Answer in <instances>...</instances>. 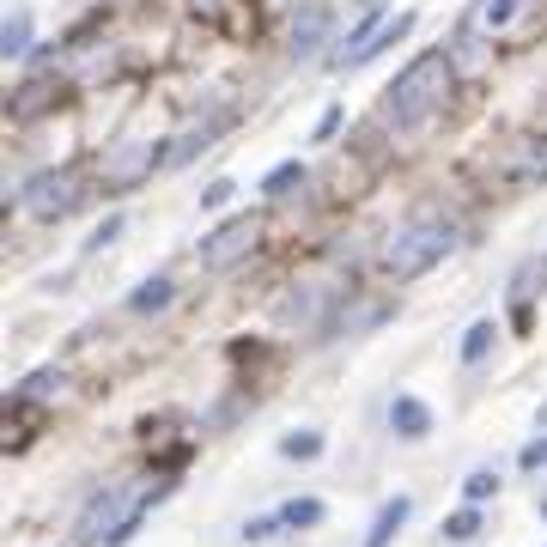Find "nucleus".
<instances>
[{"mask_svg": "<svg viewBox=\"0 0 547 547\" xmlns=\"http://www.w3.org/2000/svg\"><path fill=\"white\" fill-rule=\"evenodd\" d=\"M450 86H456V61L444 55V49H420L396 80H389V92H383V116L396 122V128H420L444 98H450Z\"/></svg>", "mask_w": 547, "mask_h": 547, "instance_id": "1", "label": "nucleus"}, {"mask_svg": "<svg viewBox=\"0 0 547 547\" xmlns=\"http://www.w3.org/2000/svg\"><path fill=\"white\" fill-rule=\"evenodd\" d=\"M456 250V225L450 219H414L402 231H389L383 244V274L389 280H420L426 268H438Z\"/></svg>", "mask_w": 547, "mask_h": 547, "instance_id": "2", "label": "nucleus"}, {"mask_svg": "<svg viewBox=\"0 0 547 547\" xmlns=\"http://www.w3.org/2000/svg\"><path fill=\"white\" fill-rule=\"evenodd\" d=\"M146 517V499L128 493V487H98L73 523V547H122Z\"/></svg>", "mask_w": 547, "mask_h": 547, "instance_id": "3", "label": "nucleus"}, {"mask_svg": "<svg viewBox=\"0 0 547 547\" xmlns=\"http://www.w3.org/2000/svg\"><path fill=\"white\" fill-rule=\"evenodd\" d=\"M80 177H73V171H37L25 189H19V213H31V219H43V225H55V219H67L73 207H80Z\"/></svg>", "mask_w": 547, "mask_h": 547, "instance_id": "4", "label": "nucleus"}, {"mask_svg": "<svg viewBox=\"0 0 547 547\" xmlns=\"http://www.w3.org/2000/svg\"><path fill=\"white\" fill-rule=\"evenodd\" d=\"M256 244H262V219L256 213H238V219H225L213 238H201V268L207 274H225V268H238Z\"/></svg>", "mask_w": 547, "mask_h": 547, "instance_id": "5", "label": "nucleus"}, {"mask_svg": "<svg viewBox=\"0 0 547 547\" xmlns=\"http://www.w3.org/2000/svg\"><path fill=\"white\" fill-rule=\"evenodd\" d=\"M159 165H171V146H159V140H122L110 159H104V183L110 189H134V183H146Z\"/></svg>", "mask_w": 547, "mask_h": 547, "instance_id": "6", "label": "nucleus"}, {"mask_svg": "<svg viewBox=\"0 0 547 547\" xmlns=\"http://www.w3.org/2000/svg\"><path fill=\"white\" fill-rule=\"evenodd\" d=\"M183 7H189L201 25L225 31L231 43H250V37H256V13H250V0H183Z\"/></svg>", "mask_w": 547, "mask_h": 547, "instance_id": "7", "label": "nucleus"}, {"mask_svg": "<svg viewBox=\"0 0 547 547\" xmlns=\"http://www.w3.org/2000/svg\"><path fill=\"white\" fill-rule=\"evenodd\" d=\"M323 43H329V7L317 0V7H304V13L292 19L286 49H292V61H310V55H323Z\"/></svg>", "mask_w": 547, "mask_h": 547, "instance_id": "8", "label": "nucleus"}, {"mask_svg": "<svg viewBox=\"0 0 547 547\" xmlns=\"http://www.w3.org/2000/svg\"><path fill=\"white\" fill-rule=\"evenodd\" d=\"M389 426H396V438L420 444V438L432 432V408H426L420 396H396V402H389Z\"/></svg>", "mask_w": 547, "mask_h": 547, "instance_id": "9", "label": "nucleus"}, {"mask_svg": "<svg viewBox=\"0 0 547 547\" xmlns=\"http://www.w3.org/2000/svg\"><path fill=\"white\" fill-rule=\"evenodd\" d=\"M61 98H67V86H61V80H25V86L13 92V116H19V122H31V116H43V110H49V104H61Z\"/></svg>", "mask_w": 547, "mask_h": 547, "instance_id": "10", "label": "nucleus"}, {"mask_svg": "<svg viewBox=\"0 0 547 547\" xmlns=\"http://www.w3.org/2000/svg\"><path fill=\"white\" fill-rule=\"evenodd\" d=\"M323 304H329V298H323L317 286H298V292L280 298V323H304V329H310V323L323 317Z\"/></svg>", "mask_w": 547, "mask_h": 547, "instance_id": "11", "label": "nucleus"}, {"mask_svg": "<svg viewBox=\"0 0 547 547\" xmlns=\"http://www.w3.org/2000/svg\"><path fill=\"white\" fill-rule=\"evenodd\" d=\"M408 511H414V499H408V493H396V499H389V505L377 511V523H371L365 547H389V541H396V529L408 523Z\"/></svg>", "mask_w": 547, "mask_h": 547, "instance_id": "12", "label": "nucleus"}, {"mask_svg": "<svg viewBox=\"0 0 547 547\" xmlns=\"http://www.w3.org/2000/svg\"><path fill=\"white\" fill-rule=\"evenodd\" d=\"M511 177H517V183H547V134H529V140H523Z\"/></svg>", "mask_w": 547, "mask_h": 547, "instance_id": "13", "label": "nucleus"}, {"mask_svg": "<svg viewBox=\"0 0 547 547\" xmlns=\"http://www.w3.org/2000/svg\"><path fill=\"white\" fill-rule=\"evenodd\" d=\"M13 396H19V402H37V408H43V402H61V396H67V377H61V371H31Z\"/></svg>", "mask_w": 547, "mask_h": 547, "instance_id": "14", "label": "nucleus"}, {"mask_svg": "<svg viewBox=\"0 0 547 547\" xmlns=\"http://www.w3.org/2000/svg\"><path fill=\"white\" fill-rule=\"evenodd\" d=\"M219 128H225V110H213L207 122H189V128L177 134V146H171V165H183L195 146H213V134H219Z\"/></svg>", "mask_w": 547, "mask_h": 547, "instance_id": "15", "label": "nucleus"}, {"mask_svg": "<svg viewBox=\"0 0 547 547\" xmlns=\"http://www.w3.org/2000/svg\"><path fill=\"white\" fill-rule=\"evenodd\" d=\"M304 183H310V171H304L298 159H286V165H274V171L262 177V195H268V201H286V195H298Z\"/></svg>", "mask_w": 547, "mask_h": 547, "instance_id": "16", "label": "nucleus"}, {"mask_svg": "<svg viewBox=\"0 0 547 547\" xmlns=\"http://www.w3.org/2000/svg\"><path fill=\"white\" fill-rule=\"evenodd\" d=\"M171 298H177V280H165V274H159V280H146L128 304L140 310V317H159V310H171Z\"/></svg>", "mask_w": 547, "mask_h": 547, "instance_id": "17", "label": "nucleus"}, {"mask_svg": "<svg viewBox=\"0 0 547 547\" xmlns=\"http://www.w3.org/2000/svg\"><path fill=\"white\" fill-rule=\"evenodd\" d=\"M274 517H280V529H317L329 511H323V499H286Z\"/></svg>", "mask_w": 547, "mask_h": 547, "instance_id": "18", "label": "nucleus"}, {"mask_svg": "<svg viewBox=\"0 0 547 547\" xmlns=\"http://www.w3.org/2000/svg\"><path fill=\"white\" fill-rule=\"evenodd\" d=\"M517 13H523V0H481V7H475V31H505Z\"/></svg>", "mask_w": 547, "mask_h": 547, "instance_id": "19", "label": "nucleus"}, {"mask_svg": "<svg viewBox=\"0 0 547 547\" xmlns=\"http://www.w3.org/2000/svg\"><path fill=\"white\" fill-rule=\"evenodd\" d=\"M493 335H499V323H493V317H481L475 329H468V335H462V365H481V359H487V347H493Z\"/></svg>", "mask_w": 547, "mask_h": 547, "instance_id": "20", "label": "nucleus"}, {"mask_svg": "<svg viewBox=\"0 0 547 547\" xmlns=\"http://www.w3.org/2000/svg\"><path fill=\"white\" fill-rule=\"evenodd\" d=\"M280 456H292V462H317V456H323V432H286V438H280Z\"/></svg>", "mask_w": 547, "mask_h": 547, "instance_id": "21", "label": "nucleus"}, {"mask_svg": "<svg viewBox=\"0 0 547 547\" xmlns=\"http://www.w3.org/2000/svg\"><path fill=\"white\" fill-rule=\"evenodd\" d=\"M475 535H481V511L475 505H462V511L444 517V541H475Z\"/></svg>", "mask_w": 547, "mask_h": 547, "instance_id": "22", "label": "nucleus"}, {"mask_svg": "<svg viewBox=\"0 0 547 547\" xmlns=\"http://www.w3.org/2000/svg\"><path fill=\"white\" fill-rule=\"evenodd\" d=\"M25 49H31V19L13 13L7 25H0V55H25Z\"/></svg>", "mask_w": 547, "mask_h": 547, "instance_id": "23", "label": "nucleus"}, {"mask_svg": "<svg viewBox=\"0 0 547 547\" xmlns=\"http://www.w3.org/2000/svg\"><path fill=\"white\" fill-rule=\"evenodd\" d=\"M493 493H499V475H493V468H475V475L462 481V499H468V505H481V499H493Z\"/></svg>", "mask_w": 547, "mask_h": 547, "instance_id": "24", "label": "nucleus"}, {"mask_svg": "<svg viewBox=\"0 0 547 547\" xmlns=\"http://www.w3.org/2000/svg\"><path fill=\"white\" fill-rule=\"evenodd\" d=\"M231 195H238V183H231V177H219V183H207V189H201V207L213 213V207H225Z\"/></svg>", "mask_w": 547, "mask_h": 547, "instance_id": "25", "label": "nucleus"}, {"mask_svg": "<svg viewBox=\"0 0 547 547\" xmlns=\"http://www.w3.org/2000/svg\"><path fill=\"white\" fill-rule=\"evenodd\" d=\"M116 238H122V213H110V219L92 231V238H86V250H104V244H116Z\"/></svg>", "mask_w": 547, "mask_h": 547, "instance_id": "26", "label": "nucleus"}, {"mask_svg": "<svg viewBox=\"0 0 547 547\" xmlns=\"http://www.w3.org/2000/svg\"><path fill=\"white\" fill-rule=\"evenodd\" d=\"M341 134V104H329L323 116H317V128H310V140H335Z\"/></svg>", "mask_w": 547, "mask_h": 547, "instance_id": "27", "label": "nucleus"}, {"mask_svg": "<svg viewBox=\"0 0 547 547\" xmlns=\"http://www.w3.org/2000/svg\"><path fill=\"white\" fill-rule=\"evenodd\" d=\"M238 535H244V541H268V535H280V517H250Z\"/></svg>", "mask_w": 547, "mask_h": 547, "instance_id": "28", "label": "nucleus"}, {"mask_svg": "<svg viewBox=\"0 0 547 547\" xmlns=\"http://www.w3.org/2000/svg\"><path fill=\"white\" fill-rule=\"evenodd\" d=\"M517 462H523V468H547V438H529Z\"/></svg>", "mask_w": 547, "mask_h": 547, "instance_id": "29", "label": "nucleus"}, {"mask_svg": "<svg viewBox=\"0 0 547 547\" xmlns=\"http://www.w3.org/2000/svg\"><path fill=\"white\" fill-rule=\"evenodd\" d=\"M359 7H377V0H359Z\"/></svg>", "mask_w": 547, "mask_h": 547, "instance_id": "30", "label": "nucleus"}, {"mask_svg": "<svg viewBox=\"0 0 547 547\" xmlns=\"http://www.w3.org/2000/svg\"><path fill=\"white\" fill-rule=\"evenodd\" d=\"M541 517H547V499H541Z\"/></svg>", "mask_w": 547, "mask_h": 547, "instance_id": "31", "label": "nucleus"}]
</instances>
